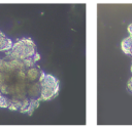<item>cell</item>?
<instances>
[]
</instances>
